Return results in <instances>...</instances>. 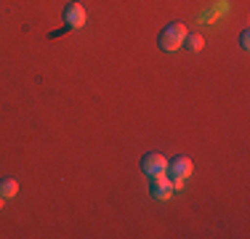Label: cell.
I'll return each mask as SVG.
<instances>
[{"mask_svg":"<svg viewBox=\"0 0 250 239\" xmlns=\"http://www.w3.org/2000/svg\"><path fill=\"white\" fill-rule=\"evenodd\" d=\"M16 191H19V183H16V178H3V181H0V194H3L5 199L16 197Z\"/></svg>","mask_w":250,"mask_h":239,"instance_id":"obj_7","label":"cell"},{"mask_svg":"<svg viewBox=\"0 0 250 239\" xmlns=\"http://www.w3.org/2000/svg\"><path fill=\"white\" fill-rule=\"evenodd\" d=\"M168 170H170V181H173V189H181L184 181L192 176L194 165H192V159H189V157H176L173 162L168 165Z\"/></svg>","mask_w":250,"mask_h":239,"instance_id":"obj_2","label":"cell"},{"mask_svg":"<svg viewBox=\"0 0 250 239\" xmlns=\"http://www.w3.org/2000/svg\"><path fill=\"white\" fill-rule=\"evenodd\" d=\"M141 173H144L146 178L168 173V159H165L163 154H144V157H141Z\"/></svg>","mask_w":250,"mask_h":239,"instance_id":"obj_3","label":"cell"},{"mask_svg":"<svg viewBox=\"0 0 250 239\" xmlns=\"http://www.w3.org/2000/svg\"><path fill=\"white\" fill-rule=\"evenodd\" d=\"M184 45H187L192 53H200L202 45H205V38H202V35H197V32H194V35L187 32V38H184Z\"/></svg>","mask_w":250,"mask_h":239,"instance_id":"obj_6","label":"cell"},{"mask_svg":"<svg viewBox=\"0 0 250 239\" xmlns=\"http://www.w3.org/2000/svg\"><path fill=\"white\" fill-rule=\"evenodd\" d=\"M240 45H242V51H248V48H250V32H248V29L240 35Z\"/></svg>","mask_w":250,"mask_h":239,"instance_id":"obj_8","label":"cell"},{"mask_svg":"<svg viewBox=\"0 0 250 239\" xmlns=\"http://www.w3.org/2000/svg\"><path fill=\"white\" fill-rule=\"evenodd\" d=\"M64 24H67V29H77V27H83L88 19V14H85V8H83L80 3H67L64 5Z\"/></svg>","mask_w":250,"mask_h":239,"instance_id":"obj_4","label":"cell"},{"mask_svg":"<svg viewBox=\"0 0 250 239\" xmlns=\"http://www.w3.org/2000/svg\"><path fill=\"white\" fill-rule=\"evenodd\" d=\"M184 38H187V27H184L181 21H173V24H168V27L160 32V38H157V45L163 48V51H176V48H181L184 45Z\"/></svg>","mask_w":250,"mask_h":239,"instance_id":"obj_1","label":"cell"},{"mask_svg":"<svg viewBox=\"0 0 250 239\" xmlns=\"http://www.w3.org/2000/svg\"><path fill=\"white\" fill-rule=\"evenodd\" d=\"M152 197L154 199H168L170 194H173V181H170L168 173H160V176H152Z\"/></svg>","mask_w":250,"mask_h":239,"instance_id":"obj_5","label":"cell"}]
</instances>
